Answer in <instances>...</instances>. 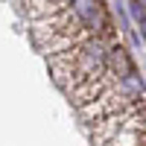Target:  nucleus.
Listing matches in <instances>:
<instances>
[{
    "mask_svg": "<svg viewBox=\"0 0 146 146\" xmlns=\"http://www.w3.org/2000/svg\"><path fill=\"white\" fill-rule=\"evenodd\" d=\"M50 67H53L56 82H62V85H67V76H70V88L79 82L91 85L108 67V50L100 38H91L76 50H64L62 56L50 58Z\"/></svg>",
    "mask_w": 146,
    "mask_h": 146,
    "instance_id": "nucleus-1",
    "label": "nucleus"
},
{
    "mask_svg": "<svg viewBox=\"0 0 146 146\" xmlns=\"http://www.w3.org/2000/svg\"><path fill=\"white\" fill-rule=\"evenodd\" d=\"M73 15L79 18V23L85 29H100L105 27V6L102 3H94V0H76V3H70Z\"/></svg>",
    "mask_w": 146,
    "mask_h": 146,
    "instance_id": "nucleus-2",
    "label": "nucleus"
},
{
    "mask_svg": "<svg viewBox=\"0 0 146 146\" xmlns=\"http://www.w3.org/2000/svg\"><path fill=\"white\" fill-rule=\"evenodd\" d=\"M108 73H111L117 82H123V79H129L131 73H135L131 58H129V53L123 47H111V50H108Z\"/></svg>",
    "mask_w": 146,
    "mask_h": 146,
    "instance_id": "nucleus-3",
    "label": "nucleus"
},
{
    "mask_svg": "<svg viewBox=\"0 0 146 146\" xmlns=\"http://www.w3.org/2000/svg\"><path fill=\"white\" fill-rule=\"evenodd\" d=\"M140 32H143V38H146V18L140 21Z\"/></svg>",
    "mask_w": 146,
    "mask_h": 146,
    "instance_id": "nucleus-4",
    "label": "nucleus"
}]
</instances>
